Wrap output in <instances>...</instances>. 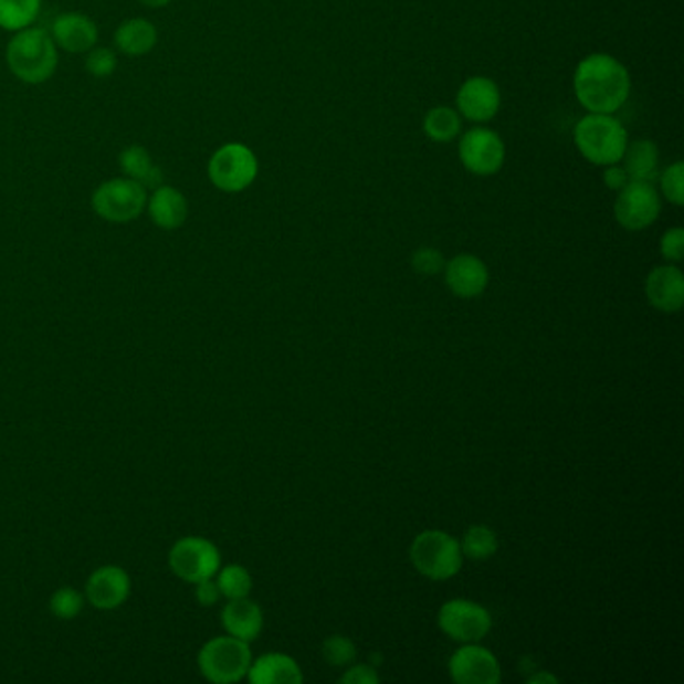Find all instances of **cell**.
Wrapping results in <instances>:
<instances>
[{
    "instance_id": "1",
    "label": "cell",
    "mask_w": 684,
    "mask_h": 684,
    "mask_svg": "<svg viewBox=\"0 0 684 684\" xmlns=\"http://www.w3.org/2000/svg\"><path fill=\"white\" fill-rule=\"evenodd\" d=\"M572 87L578 103L588 113L614 115L629 101V71L614 56L592 53L576 66Z\"/></svg>"
},
{
    "instance_id": "2",
    "label": "cell",
    "mask_w": 684,
    "mask_h": 684,
    "mask_svg": "<svg viewBox=\"0 0 684 684\" xmlns=\"http://www.w3.org/2000/svg\"><path fill=\"white\" fill-rule=\"evenodd\" d=\"M7 63L12 75L27 85H41L55 75L59 53L51 33L44 29H22L7 46Z\"/></svg>"
},
{
    "instance_id": "3",
    "label": "cell",
    "mask_w": 684,
    "mask_h": 684,
    "mask_svg": "<svg viewBox=\"0 0 684 684\" xmlns=\"http://www.w3.org/2000/svg\"><path fill=\"white\" fill-rule=\"evenodd\" d=\"M575 145L588 164L607 167L620 164L629 135L614 115L588 113L576 123Z\"/></svg>"
},
{
    "instance_id": "4",
    "label": "cell",
    "mask_w": 684,
    "mask_h": 684,
    "mask_svg": "<svg viewBox=\"0 0 684 684\" xmlns=\"http://www.w3.org/2000/svg\"><path fill=\"white\" fill-rule=\"evenodd\" d=\"M410 560L420 575L442 582L462 570L464 555L454 536L444 530H425L413 538Z\"/></svg>"
},
{
    "instance_id": "5",
    "label": "cell",
    "mask_w": 684,
    "mask_h": 684,
    "mask_svg": "<svg viewBox=\"0 0 684 684\" xmlns=\"http://www.w3.org/2000/svg\"><path fill=\"white\" fill-rule=\"evenodd\" d=\"M251 656L250 642L235 636H215L207 641L197 654V666L209 683H240L248 676Z\"/></svg>"
},
{
    "instance_id": "6",
    "label": "cell",
    "mask_w": 684,
    "mask_h": 684,
    "mask_svg": "<svg viewBox=\"0 0 684 684\" xmlns=\"http://www.w3.org/2000/svg\"><path fill=\"white\" fill-rule=\"evenodd\" d=\"M260 164L255 152L243 143H225L211 155L207 175L219 191L241 193L257 179Z\"/></svg>"
},
{
    "instance_id": "7",
    "label": "cell",
    "mask_w": 684,
    "mask_h": 684,
    "mask_svg": "<svg viewBox=\"0 0 684 684\" xmlns=\"http://www.w3.org/2000/svg\"><path fill=\"white\" fill-rule=\"evenodd\" d=\"M91 206L98 218L111 223H129L147 209V189L129 177L109 179L95 189Z\"/></svg>"
},
{
    "instance_id": "8",
    "label": "cell",
    "mask_w": 684,
    "mask_h": 684,
    "mask_svg": "<svg viewBox=\"0 0 684 684\" xmlns=\"http://www.w3.org/2000/svg\"><path fill=\"white\" fill-rule=\"evenodd\" d=\"M169 566L173 575L189 585L206 578H215L221 568L219 548L203 536L179 538L169 550Z\"/></svg>"
},
{
    "instance_id": "9",
    "label": "cell",
    "mask_w": 684,
    "mask_h": 684,
    "mask_svg": "<svg viewBox=\"0 0 684 684\" xmlns=\"http://www.w3.org/2000/svg\"><path fill=\"white\" fill-rule=\"evenodd\" d=\"M438 627L452 641L472 644L482 641L488 634L492 629V617L478 602L466 598H454L448 600L438 612Z\"/></svg>"
},
{
    "instance_id": "10",
    "label": "cell",
    "mask_w": 684,
    "mask_h": 684,
    "mask_svg": "<svg viewBox=\"0 0 684 684\" xmlns=\"http://www.w3.org/2000/svg\"><path fill=\"white\" fill-rule=\"evenodd\" d=\"M663 201L651 181H629L614 201V219L627 231H644L661 215Z\"/></svg>"
},
{
    "instance_id": "11",
    "label": "cell",
    "mask_w": 684,
    "mask_h": 684,
    "mask_svg": "<svg viewBox=\"0 0 684 684\" xmlns=\"http://www.w3.org/2000/svg\"><path fill=\"white\" fill-rule=\"evenodd\" d=\"M457 155L466 171L478 177H490L504 167L506 147L496 130L474 127L462 135Z\"/></svg>"
},
{
    "instance_id": "12",
    "label": "cell",
    "mask_w": 684,
    "mask_h": 684,
    "mask_svg": "<svg viewBox=\"0 0 684 684\" xmlns=\"http://www.w3.org/2000/svg\"><path fill=\"white\" fill-rule=\"evenodd\" d=\"M448 669L456 684H498L502 681L498 659L488 649L480 646L478 642L457 649Z\"/></svg>"
},
{
    "instance_id": "13",
    "label": "cell",
    "mask_w": 684,
    "mask_h": 684,
    "mask_svg": "<svg viewBox=\"0 0 684 684\" xmlns=\"http://www.w3.org/2000/svg\"><path fill=\"white\" fill-rule=\"evenodd\" d=\"M502 95L488 76H470L457 88V113L472 123H488L498 115Z\"/></svg>"
},
{
    "instance_id": "14",
    "label": "cell",
    "mask_w": 684,
    "mask_h": 684,
    "mask_svg": "<svg viewBox=\"0 0 684 684\" xmlns=\"http://www.w3.org/2000/svg\"><path fill=\"white\" fill-rule=\"evenodd\" d=\"M130 597V576L120 566H101L88 576L85 600L98 610H115Z\"/></svg>"
},
{
    "instance_id": "15",
    "label": "cell",
    "mask_w": 684,
    "mask_h": 684,
    "mask_svg": "<svg viewBox=\"0 0 684 684\" xmlns=\"http://www.w3.org/2000/svg\"><path fill=\"white\" fill-rule=\"evenodd\" d=\"M444 277L450 292L462 299H472L484 294L490 282L486 263L470 253H462L445 261Z\"/></svg>"
},
{
    "instance_id": "16",
    "label": "cell",
    "mask_w": 684,
    "mask_h": 684,
    "mask_svg": "<svg viewBox=\"0 0 684 684\" xmlns=\"http://www.w3.org/2000/svg\"><path fill=\"white\" fill-rule=\"evenodd\" d=\"M644 294L652 307L664 314H676L684 305V275L676 265L666 263L654 267L646 283Z\"/></svg>"
},
{
    "instance_id": "17",
    "label": "cell",
    "mask_w": 684,
    "mask_h": 684,
    "mask_svg": "<svg viewBox=\"0 0 684 684\" xmlns=\"http://www.w3.org/2000/svg\"><path fill=\"white\" fill-rule=\"evenodd\" d=\"M51 36L66 53L81 55L97 46L98 27L83 12H65L53 22Z\"/></svg>"
},
{
    "instance_id": "18",
    "label": "cell",
    "mask_w": 684,
    "mask_h": 684,
    "mask_svg": "<svg viewBox=\"0 0 684 684\" xmlns=\"http://www.w3.org/2000/svg\"><path fill=\"white\" fill-rule=\"evenodd\" d=\"M221 624L231 636L253 642L263 630V610L250 597L229 600L221 610Z\"/></svg>"
},
{
    "instance_id": "19",
    "label": "cell",
    "mask_w": 684,
    "mask_h": 684,
    "mask_svg": "<svg viewBox=\"0 0 684 684\" xmlns=\"http://www.w3.org/2000/svg\"><path fill=\"white\" fill-rule=\"evenodd\" d=\"M147 211L152 223L165 231L183 228L189 215L186 196L171 186L155 187L152 196L147 199Z\"/></svg>"
},
{
    "instance_id": "20",
    "label": "cell",
    "mask_w": 684,
    "mask_h": 684,
    "mask_svg": "<svg viewBox=\"0 0 684 684\" xmlns=\"http://www.w3.org/2000/svg\"><path fill=\"white\" fill-rule=\"evenodd\" d=\"M248 678L251 684H302L304 673L292 656L283 652H270L257 661H251Z\"/></svg>"
},
{
    "instance_id": "21",
    "label": "cell",
    "mask_w": 684,
    "mask_h": 684,
    "mask_svg": "<svg viewBox=\"0 0 684 684\" xmlns=\"http://www.w3.org/2000/svg\"><path fill=\"white\" fill-rule=\"evenodd\" d=\"M630 181H654L659 177L661 152L656 143L649 139H639L627 145L624 155L620 159Z\"/></svg>"
},
{
    "instance_id": "22",
    "label": "cell",
    "mask_w": 684,
    "mask_h": 684,
    "mask_svg": "<svg viewBox=\"0 0 684 684\" xmlns=\"http://www.w3.org/2000/svg\"><path fill=\"white\" fill-rule=\"evenodd\" d=\"M157 41H159V34H157L155 24L141 17L120 22L119 29L115 31V46L123 55H147L155 49Z\"/></svg>"
},
{
    "instance_id": "23",
    "label": "cell",
    "mask_w": 684,
    "mask_h": 684,
    "mask_svg": "<svg viewBox=\"0 0 684 684\" xmlns=\"http://www.w3.org/2000/svg\"><path fill=\"white\" fill-rule=\"evenodd\" d=\"M119 164L125 177L141 183L145 189L164 186V169L152 161L151 155L141 145L125 147L120 152Z\"/></svg>"
},
{
    "instance_id": "24",
    "label": "cell",
    "mask_w": 684,
    "mask_h": 684,
    "mask_svg": "<svg viewBox=\"0 0 684 684\" xmlns=\"http://www.w3.org/2000/svg\"><path fill=\"white\" fill-rule=\"evenodd\" d=\"M43 0H0V29L22 31L29 29L41 14Z\"/></svg>"
},
{
    "instance_id": "25",
    "label": "cell",
    "mask_w": 684,
    "mask_h": 684,
    "mask_svg": "<svg viewBox=\"0 0 684 684\" xmlns=\"http://www.w3.org/2000/svg\"><path fill=\"white\" fill-rule=\"evenodd\" d=\"M425 137L435 143H450L456 139L462 130V117L456 109L450 107H434L428 111L424 117Z\"/></svg>"
},
{
    "instance_id": "26",
    "label": "cell",
    "mask_w": 684,
    "mask_h": 684,
    "mask_svg": "<svg viewBox=\"0 0 684 684\" xmlns=\"http://www.w3.org/2000/svg\"><path fill=\"white\" fill-rule=\"evenodd\" d=\"M460 548H462L464 558L484 562L498 553V536L488 526L476 524V526L467 528L462 543H460Z\"/></svg>"
},
{
    "instance_id": "27",
    "label": "cell",
    "mask_w": 684,
    "mask_h": 684,
    "mask_svg": "<svg viewBox=\"0 0 684 684\" xmlns=\"http://www.w3.org/2000/svg\"><path fill=\"white\" fill-rule=\"evenodd\" d=\"M215 582H218L221 597L228 598V600L250 597L251 588H253V578H251L250 570L241 565H229L219 568L218 575H215Z\"/></svg>"
},
{
    "instance_id": "28",
    "label": "cell",
    "mask_w": 684,
    "mask_h": 684,
    "mask_svg": "<svg viewBox=\"0 0 684 684\" xmlns=\"http://www.w3.org/2000/svg\"><path fill=\"white\" fill-rule=\"evenodd\" d=\"M83 607H85V597L73 587L59 588L49 602L51 612L61 620L76 619L83 612Z\"/></svg>"
},
{
    "instance_id": "29",
    "label": "cell",
    "mask_w": 684,
    "mask_h": 684,
    "mask_svg": "<svg viewBox=\"0 0 684 684\" xmlns=\"http://www.w3.org/2000/svg\"><path fill=\"white\" fill-rule=\"evenodd\" d=\"M322 654L326 659V663L329 666H348L354 663V659L358 656L356 651V644L349 641L348 636H341V634H334L324 641L322 646Z\"/></svg>"
},
{
    "instance_id": "30",
    "label": "cell",
    "mask_w": 684,
    "mask_h": 684,
    "mask_svg": "<svg viewBox=\"0 0 684 684\" xmlns=\"http://www.w3.org/2000/svg\"><path fill=\"white\" fill-rule=\"evenodd\" d=\"M661 191L664 199L673 206L681 207L684 203V165L681 161L669 165L661 175Z\"/></svg>"
},
{
    "instance_id": "31",
    "label": "cell",
    "mask_w": 684,
    "mask_h": 684,
    "mask_svg": "<svg viewBox=\"0 0 684 684\" xmlns=\"http://www.w3.org/2000/svg\"><path fill=\"white\" fill-rule=\"evenodd\" d=\"M85 69L88 75L107 78L117 69V55L107 46H93L85 59Z\"/></svg>"
},
{
    "instance_id": "32",
    "label": "cell",
    "mask_w": 684,
    "mask_h": 684,
    "mask_svg": "<svg viewBox=\"0 0 684 684\" xmlns=\"http://www.w3.org/2000/svg\"><path fill=\"white\" fill-rule=\"evenodd\" d=\"M412 267L413 272L420 275H438L444 272V255L442 251L434 250V248H420L412 255Z\"/></svg>"
},
{
    "instance_id": "33",
    "label": "cell",
    "mask_w": 684,
    "mask_h": 684,
    "mask_svg": "<svg viewBox=\"0 0 684 684\" xmlns=\"http://www.w3.org/2000/svg\"><path fill=\"white\" fill-rule=\"evenodd\" d=\"M661 255L669 263H678L684 257V229L673 228L664 231L661 238Z\"/></svg>"
},
{
    "instance_id": "34",
    "label": "cell",
    "mask_w": 684,
    "mask_h": 684,
    "mask_svg": "<svg viewBox=\"0 0 684 684\" xmlns=\"http://www.w3.org/2000/svg\"><path fill=\"white\" fill-rule=\"evenodd\" d=\"M339 683L376 684L380 683V674L376 673V669L370 664H358V666H351L349 671H346L344 676L339 678Z\"/></svg>"
},
{
    "instance_id": "35",
    "label": "cell",
    "mask_w": 684,
    "mask_h": 684,
    "mask_svg": "<svg viewBox=\"0 0 684 684\" xmlns=\"http://www.w3.org/2000/svg\"><path fill=\"white\" fill-rule=\"evenodd\" d=\"M196 598L201 607H213V604H218L221 592H219L215 578H206V580L196 582Z\"/></svg>"
},
{
    "instance_id": "36",
    "label": "cell",
    "mask_w": 684,
    "mask_h": 684,
    "mask_svg": "<svg viewBox=\"0 0 684 684\" xmlns=\"http://www.w3.org/2000/svg\"><path fill=\"white\" fill-rule=\"evenodd\" d=\"M602 169H604V173H602V183L609 187L610 191H617V193H619L622 187L629 186V175H627L622 165H607V167H602Z\"/></svg>"
},
{
    "instance_id": "37",
    "label": "cell",
    "mask_w": 684,
    "mask_h": 684,
    "mask_svg": "<svg viewBox=\"0 0 684 684\" xmlns=\"http://www.w3.org/2000/svg\"><path fill=\"white\" fill-rule=\"evenodd\" d=\"M560 678L556 674L550 673H536L528 678V684H558Z\"/></svg>"
},
{
    "instance_id": "38",
    "label": "cell",
    "mask_w": 684,
    "mask_h": 684,
    "mask_svg": "<svg viewBox=\"0 0 684 684\" xmlns=\"http://www.w3.org/2000/svg\"><path fill=\"white\" fill-rule=\"evenodd\" d=\"M143 7H149V9H164L171 0H139Z\"/></svg>"
}]
</instances>
